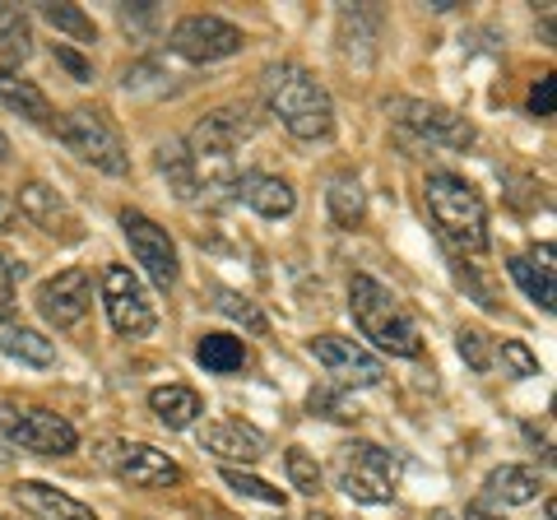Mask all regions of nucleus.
I'll list each match as a JSON object with an SVG mask.
<instances>
[{
    "label": "nucleus",
    "mask_w": 557,
    "mask_h": 520,
    "mask_svg": "<svg viewBox=\"0 0 557 520\" xmlns=\"http://www.w3.org/2000/svg\"><path fill=\"white\" fill-rule=\"evenodd\" d=\"M265 102L278 116V126L302 145H317L335 131V102H330V94L321 84L293 61H278L265 71Z\"/></svg>",
    "instance_id": "1"
},
{
    "label": "nucleus",
    "mask_w": 557,
    "mask_h": 520,
    "mask_svg": "<svg viewBox=\"0 0 557 520\" xmlns=\"http://www.w3.org/2000/svg\"><path fill=\"white\" fill-rule=\"evenodd\" d=\"M348 311H354L358 331L368 335L381 354L391 358H418L423 354V335L409 321V311L395 302V293L372 280V274H354L348 280Z\"/></svg>",
    "instance_id": "2"
},
{
    "label": "nucleus",
    "mask_w": 557,
    "mask_h": 520,
    "mask_svg": "<svg viewBox=\"0 0 557 520\" xmlns=\"http://www.w3.org/2000/svg\"><path fill=\"white\" fill-rule=\"evenodd\" d=\"M423 196H428L432 223H437L442 237L460 256L487 251V210H483V196L465 177H456V172H428Z\"/></svg>",
    "instance_id": "3"
},
{
    "label": "nucleus",
    "mask_w": 557,
    "mask_h": 520,
    "mask_svg": "<svg viewBox=\"0 0 557 520\" xmlns=\"http://www.w3.org/2000/svg\"><path fill=\"white\" fill-rule=\"evenodd\" d=\"M335 483L354 497L368 502V507H381V502L395 497L399 483V456L376 442H344L335 450Z\"/></svg>",
    "instance_id": "4"
},
{
    "label": "nucleus",
    "mask_w": 557,
    "mask_h": 520,
    "mask_svg": "<svg viewBox=\"0 0 557 520\" xmlns=\"http://www.w3.org/2000/svg\"><path fill=\"white\" fill-rule=\"evenodd\" d=\"M61 140L70 153H79L89 168L108 172V177H126L131 172V153L126 145H121V135L108 116H102L98 108H75L61 116Z\"/></svg>",
    "instance_id": "5"
},
{
    "label": "nucleus",
    "mask_w": 557,
    "mask_h": 520,
    "mask_svg": "<svg viewBox=\"0 0 557 520\" xmlns=\"http://www.w3.org/2000/svg\"><path fill=\"white\" fill-rule=\"evenodd\" d=\"M0 437L10 446L33 450V456H70L79 446V432L70 419L51 409H20V405H0Z\"/></svg>",
    "instance_id": "6"
},
{
    "label": "nucleus",
    "mask_w": 557,
    "mask_h": 520,
    "mask_svg": "<svg viewBox=\"0 0 557 520\" xmlns=\"http://www.w3.org/2000/svg\"><path fill=\"white\" fill-rule=\"evenodd\" d=\"M168 47L177 51L182 61H190V65H209V61L237 57V51L247 47V38H242L237 24L219 20V14H186V20L172 24Z\"/></svg>",
    "instance_id": "7"
},
{
    "label": "nucleus",
    "mask_w": 557,
    "mask_h": 520,
    "mask_svg": "<svg viewBox=\"0 0 557 520\" xmlns=\"http://www.w3.org/2000/svg\"><path fill=\"white\" fill-rule=\"evenodd\" d=\"M102 311H108L112 331L121 339H145L153 325H159L145 284H139L126 265H108V270H102Z\"/></svg>",
    "instance_id": "8"
},
{
    "label": "nucleus",
    "mask_w": 557,
    "mask_h": 520,
    "mask_svg": "<svg viewBox=\"0 0 557 520\" xmlns=\"http://www.w3.org/2000/svg\"><path fill=\"white\" fill-rule=\"evenodd\" d=\"M256 131H260L256 108H247V102H228V108H214L209 116H200L182 145L190 149V159H233V149L247 145Z\"/></svg>",
    "instance_id": "9"
},
{
    "label": "nucleus",
    "mask_w": 557,
    "mask_h": 520,
    "mask_svg": "<svg viewBox=\"0 0 557 520\" xmlns=\"http://www.w3.org/2000/svg\"><path fill=\"white\" fill-rule=\"evenodd\" d=\"M121 233L131 242V256L139 260V270L149 274L153 288L172 293L177 288V274H182V260H177V247H172L168 228H159L149 214L139 210H121Z\"/></svg>",
    "instance_id": "10"
},
{
    "label": "nucleus",
    "mask_w": 557,
    "mask_h": 520,
    "mask_svg": "<svg viewBox=\"0 0 557 520\" xmlns=\"http://www.w3.org/2000/svg\"><path fill=\"white\" fill-rule=\"evenodd\" d=\"M395 121L409 135H418V140H428L437 149H469V145H474V126H469L460 112L442 108V102L405 98V102H395Z\"/></svg>",
    "instance_id": "11"
},
{
    "label": "nucleus",
    "mask_w": 557,
    "mask_h": 520,
    "mask_svg": "<svg viewBox=\"0 0 557 520\" xmlns=\"http://www.w3.org/2000/svg\"><path fill=\"white\" fill-rule=\"evenodd\" d=\"M311 358L335 376L339 391H348V386H381V376H386V362L362 349L358 339H344V335H317L311 339Z\"/></svg>",
    "instance_id": "12"
},
{
    "label": "nucleus",
    "mask_w": 557,
    "mask_h": 520,
    "mask_svg": "<svg viewBox=\"0 0 557 520\" xmlns=\"http://www.w3.org/2000/svg\"><path fill=\"white\" fill-rule=\"evenodd\" d=\"M38 311L57 325V331H70V325H79L84 317H89V307H94V280H89V270H61V274H51V280L38 284Z\"/></svg>",
    "instance_id": "13"
},
{
    "label": "nucleus",
    "mask_w": 557,
    "mask_h": 520,
    "mask_svg": "<svg viewBox=\"0 0 557 520\" xmlns=\"http://www.w3.org/2000/svg\"><path fill=\"white\" fill-rule=\"evenodd\" d=\"M112 470L121 483H131V488H177L182 483V465L168 456V450H153L145 442H135V446H116V456H112Z\"/></svg>",
    "instance_id": "14"
},
{
    "label": "nucleus",
    "mask_w": 557,
    "mask_h": 520,
    "mask_svg": "<svg viewBox=\"0 0 557 520\" xmlns=\"http://www.w3.org/2000/svg\"><path fill=\"white\" fill-rule=\"evenodd\" d=\"M200 450L219 456L223 465H233V470H247V465H256L265 456V437L242 419H219V423L200 428Z\"/></svg>",
    "instance_id": "15"
},
{
    "label": "nucleus",
    "mask_w": 557,
    "mask_h": 520,
    "mask_svg": "<svg viewBox=\"0 0 557 520\" xmlns=\"http://www.w3.org/2000/svg\"><path fill=\"white\" fill-rule=\"evenodd\" d=\"M14 214H24L28 223H38V228L51 233V237H79L75 233L79 223H75V214H70V205L57 196V186H47V182H24Z\"/></svg>",
    "instance_id": "16"
},
{
    "label": "nucleus",
    "mask_w": 557,
    "mask_h": 520,
    "mask_svg": "<svg viewBox=\"0 0 557 520\" xmlns=\"http://www.w3.org/2000/svg\"><path fill=\"white\" fill-rule=\"evenodd\" d=\"M381 10L376 5H344L339 10V51L358 65H372L376 61V47H381Z\"/></svg>",
    "instance_id": "17"
},
{
    "label": "nucleus",
    "mask_w": 557,
    "mask_h": 520,
    "mask_svg": "<svg viewBox=\"0 0 557 520\" xmlns=\"http://www.w3.org/2000/svg\"><path fill=\"white\" fill-rule=\"evenodd\" d=\"M14 502L28 507V511H38V516H47V520H98L89 502L51 488V483H42V479H20L14 483Z\"/></svg>",
    "instance_id": "18"
},
{
    "label": "nucleus",
    "mask_w": 557,
    "mask_h": 520,
    "mask_svg": "<svg viewBox=\"0 0 557 520\" xmlns=\"http://www.w3.org/2000/svg\"><path fill=\"white\" fill-rule=\"evenodd\" d=\"M237 200H247L260 219H288L298 210V190H293L284 177H274V172H247Z\"/></svg>",
    "instance_id": "19"
},
{
    "label": "nucleus",
    "mask_w": 557,
    "mask_h": 520,
    "mask_svg": "<svg viewBox=\"0 0 557 520\" xmlns=\"http://www.w3.org/2000/svg\"><path fill=\"white\" fill-rule=\"evenodd\" d=\"M0 102H5L10 112L28 116L33 126H57V112H51L47 94H42L33 79H24L20 71H14V65H5V61H0Z\"/></svg>",
    "instance_id": "20"
},
{
    "label": "nucleus",
    "mask_w": 557,
    "mask_h": 520,
    "mask_svg": "<svg viewBox=\"0 0 557 520\" xmlns=\"http://www.w3.org/2000/svg\"><path fill=\"white\" fill-rule=\"evenodd\" d=\"M149 409H153V419H159L163 428L182 432L205 413V400L190 386H153L149 391Z\"/></svg>",
    "instance_id": "21"
},
{
    "label": "nucleus",
    "mask_w": 557,
    "mask_h": 520,
    "mask_svg": "<svg viewBox=\"0 0 557 520\" xmlns=\"http://www.w3.org/2000/svg\"><path fill=\"white\" fill-rule=\"evenodd\" d=\"M487 497L502 502V507H525V502L539 497V488H544V479H539L530 465H502V470L487 474Z\"/></svg>",
    "instance_id": "22"
},
{
    "label": "nucleus",
    "mask_w": 557,
    "mask_h": 520,
    "mask_svg": "<svg viewBox=\"0 0 557 520\" xmlns=\"http://www.w3.org/2000/svg\"><path fill=\"white\" fill-rule=\"evenodd\" d=\"M153 163H159V172H163V182H168L172 196H177V200H196V159H190V149L182 140L159 145Z\"/></svg>",
    "instance_id": "23"
},
{
    "label": "nucleus",
    "mask_w": 557,
    "mask_h": 520,
    "mask_svg": "<svg viewBox=\"0 0 557 520\" xmlns=\"http://www.w3.org/2000/svg\"><path fill=\"white\" fill-rule=\"evenodd\" d=\"M196 362H200L205 372H214V376L242 372V362H247V344H242L237 335H200Z\"/></svg>",
    "instance_id": "24"
},
{
    "label": "nucleus",
    "mask_w": 557,
    "mask_h": 520,
    "mask_svg": "<svg viewBox=\"0 0 557 520\" xmlns=\"http://www.w3.org/2000/svg\"><path fill=\"white\" fill-rule=\"evenodd\" d=\"M325 205H330V219H335L339 228H358V223L368 219V190L358 186V177H335L330 182Z\"/></svg>",
    "instance_id": "25"
},
{
    "label": "nucleus",
    "mask_w": 557,
    "mask_h": 520,
    "mask_svg": "<svg viewBox=\"0 0 557 520\" xmlns=\"http://www.w3.org/2000/svg\"><path fill=\"white\" fill-rule=\"evenodd\" d=\"M237 497H247V502H260V507H270V511H284L288 507V493L284 488H274V483L265 479H256L251 470H233V465H223V474H219Z\"/></svg>",
    "instance_id": "26"
},
{
    "label": "nucleus",
    "mask_w": 557,
    "mask_h": 520,
    "mask_svg": "<svg viewBox=\"0 0 557 520\" xmlns=\"http://www.w3.org/2000/svg\"><path fill=\"white\" fill-rule=\"evenodd\" d=\"M5 354L28 362V368H51V362H57V344H51L42 331L14 325V331H5Z\"/></svg>",
    "instance_id": "27"
},
{
    "label": "nucleus",
    "mask_w": 557,
    "mask_h": 520,
    "mask_svg": "<svg viewBox=\"0 0 557 520\" xmlns=\"http://www.w3.org/2000/svg\"><path fill=\"white\" fill-rule=\"evenodd\" d=\"M38 20L51 24L57 33H65V38H75V42H98V28L94 20L84 14L79 5H61V0H47V5H38Z\"/></svg>",
    "instance_id": "28"
},
{
    "label": "nucleus",
    "mask_w": 557,
    "mask_h": 520,
    "mask_svg": "<svg viewBox=\"0 0 557 520\" xmlns=\"http://www.w3.org/2000/svg\"><path fill=\"white\" fill-rule=\"evenodd\" d=\"M507 270H511V280L520 284V293H525L534 307H544V311L557 307V288H553V280H548L544 270H534L525 256H511V260H507Z\"/></svg>",
    "instance_id": "29"
},
{
    "label": "nucleus",
    "mask_w": 557,
    "mask_h": 520,
    "mask_svg": "<svg viewBox=\"0 0 557 520\" xmlns=\"http://www.w3.org/2000/svg\"><path fill=\"white\" fill-rule=\"evenodd\" d=\"M0 47L10 51V61H28L33 57V33H28V14L20 5H0ZM5 61V65H10Z\"/></svg>",
    "instance_id": "30"
},
{
    "label": "nucleus",
    "mask_w": 557,
    "mask_h": 520,
    "mask_svg": "<svg viewBox=\"0 0 557 520\" xmlns=\"http://www.w3.org/2000/svg\"><path fill=\"white\" fill-rule=\"evenodd\" d=\"M284 470H288V483L307 497H317L325 488V470L317 465V456H307V446H288L284 450Z\"/></svg>",
    "instance_id": "31"
},
{
    "label": "nucleus",
    "mask_w": 557,
    "mask_h": 520,
    "mask_svg": "<svg viewBox=\"0 0 557 520\" xmlns=\"http://www.w3.org/2000/svg\"><path fill=\"white\" fill-rule=\"evenodd\" d=\"M214 307L223 311V317H233V321H242L247 331H265V311H260L247 293H237V288H219L214 293Z\"/></svg>",
    "instance_id": "32"
},
{
    "label": "nucleus",
    "mask_w": 557,
    "mask_h": 520,
    "mask_svg": "<svg viewBox=\"0 0 557 520\" xmlns=\"http://www.w3.org/2000/svg\"><path fill=\"white\" fill-rule=\"evenodd\" d=\"M456 349H460V358H465L474 372H493V339H487L479 325H460Z\"/></svg>",
    "instance_id": "33"
},
{
    "label": "nucleus",
    "mask_w": 557,
    "mask_h": 520,
    "mask_svg": "<svg viewBox=\"0 0 557 520\" xmlns=\"http://www.w3.org/2000/svg\"><path fill=\"white\" fill-rule=\"evenodd\" d=\"M307 405H311V413H325V419H335V423L358 419V409L348 405V395H344V391H335V386H317V391L307 395Z\"/></svg>",
    "instance_id": "34"
},
{
    "label": "nucleus",
    "mask_w": 557,
    "mask_h": 520,
    "mask_svg": "<svg viewBox=\"0 0 557 520\" xmlns=\"http://www.w3.org/2000/svg\"><path fill=\"white\" fill-rule=\"evenodd\" d=\"M502 372L516 376V381L539 376V358H534V349L525 339H507V344H502Z\"/></svg>",
    "instance_id": "35"
},
{
    "label": "nucleus",
    "mask_w": 557,
    "mask_h": 520,
    "mask_svg": "<svg viewBox=\"0 0 557 520\" xmlns=\"http://www.w3.org/2000/svg\"><path fill=\"white\" fill-rule=\"evenodd\" d=\"M116 20H121V28H126L131 38H149V33L159 28V5H153V0H139V5H116Z\"/></svg>",
    "instance_id": "36"
},
{
    "label": "nucleus",
    "mask_w": 557,
    "mask_h": 520,
    "mask_svg": "<svg viewBox=\"0 0 557 520\" xmlns=\"http://www.w3.org/2000/svg\"><path fill=\"white\" fill-rule=\"evenodd\" d=\"M553 108H557V79L544 75L530 89V116H553Z\"/></svg>",
    "instance_id": "37"
},
{
    "label": "nucleus",
    "mask_w": 557,
    "mask_h": 520,
    "mask_svg": "<svg viewBox=\"0 0 557 520\" xmlns=\"http://www.w3.org/2000/svg\"><path fill=\"white\" fill-rule=\"evenodd\" d=\"M51 57H57V65H65L70 75H75L79 84H89L94 79V65L79 57V51H70V47H51Z\"/></svg>",
    "instance_id": "38"
},
{
    "label": "nucleus",
    "mask_w": 557,
    "mask_h": 520,
    "mask_svg": "<svg viewBox=\"0 0 557 520\" xmlns=\"http://www.w3.org/2000/svg\"><path fill=\"white\" fill-rule=\"evenodd\" d=\"M14 274H20V265H10V256L0 251V317L14 311Z\"/></svg>",
    "instance_id": "39"
},
{
    "label": "nucleus",
    "mask_w": 557,
    "mask_h": 520,
    "mask_svg": "<svg viewBox=\"0 0 557 520\" xmlns=\"http://www.w3.org/2000/svg\"><path fill=\"white\" fill-rule=\"evenodd\" d=\"M530 265H534V270H544L548 280L557 274V265H553V247H548V242H544V247H534V260H530Z\"/></svg>",
    "instance_id": "40"
},
{
    "label": "nucleus",
    "mask_w": 557,
    "mask_h": 520,
    "mask_svg": "<svg viewBox=\"0 0 557 520\" xmlns=\"http://www.w3.org/2000/svg\"><path fill=\"white\" fill-rule=\"evenodd\" d=\"M10 223H14V200L0 190V233H10Z\"/></svg>",
    "instance_id": "41"
},
{
    "label": "nucleus",
    "mask_w": 557,
    "mask_h": 520,
    "mask_svg": "<svg viewBox=\"0 0 557 520\" xmlns=\"http://www.w3.org/2000/svg\"><path fill=\"white\" fill-rule=\"evenodd\" d=\"M465 520H502V516H493L487 507H465Z\"/></svg>",
    "instance_id": "42"
},
{
    "label": "nucleus",
    "mask_w": 557,
    "mask_h": 520,
    "mask_svg": "<svg viewBox=\"0 0 557 520\" xmlns=\"http://www.w3.org/2000/svg\"><path fill=\"white\" fill-rule=\"evenodd\" d=\"M10 460H14V446H10L5 437H0V470H5V465H10Z\"/></svg>",
    "instance_id": "43"
},
{
    "label": "nucleus",
    "mask_w": 557,
    "mask_h": 520,
    "mask_svg": "<svg viewBox=\"0 0 557 520\" xmlns=\"http://www.w3.org/2000/svg\"><path fill=\"white\" fill-rule=\"evenodd\" d=\"M10 163V140H5V131H0V168Z\"/></svg>",
    "instance_id": "44"
}]
</instances>
